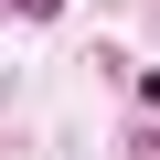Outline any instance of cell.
I'll return each mask as SVG.
<instances>
[{"label":"cell","instance_id":"1","mask_svg":"<svg viewBox=\"0 0 160 160\" xmlns=\"http://www.w3.org/2000/svg\"><path fill=\"white\" fill-rule=\"evenodd\" d=\"M0 11H32V22H53V11H64V0H0Z\"/></svg>","mask_w":160,"mask_h":160}]
</instances>
